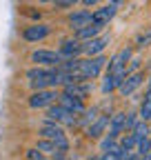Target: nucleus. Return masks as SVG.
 Listing matches in <instances>:
<instances>
[{
	"label": "nucleus",
	"instance_id": "3",
	"mask_svg": "<svg viewBox=\"0 0 151 160\" xmlns=\"http://www.w3.org/2000/svg\"><path fill=\"white\" fill-rule=\"evenodd\" d=\"M47 120H56V122H60L62 127H73V125H78V116L76 113H71V111H67L62 105H58V102H53V105H49L47 107V116H45Z\"/></svg>",
	"mask_w": 151,
	"mask_h": 160
},
{
	"label": "nucleus",
	"instance_id": "7",
	"mask_svg": "<svg viewBox=\"0 0 151 160\" xmlns=\"http://www.w3.org/2000/svg\"><path fill=\"white\" fill-rule=\"evenodd\" d=\"M134 56V49L131 47H122L120 51H116L111 56V60H107V65H105V73H116L120 69H124V65L129 62V58Z\"/></svg>",
	"mask_w": 151,
	"mask_h": 160
},
{
	"label": "nucleus",
	"instance_id": "28",
	"mask_svg": "<svg viewBox=\"0 0 151 160\" xmlns=\"http://www.w3.org/2000/svg\"><path fill=\"white\" fill-rule=\"evenodd\" d=\"M149 122H151V118H149Z\"/></svg>",
	"mask_w": 151,
	"mask_h": 160
},
{
	"label": "nucleus",
	"instance_id": "26",
	"mask_svg": "<svg viewBox=\"0 0 151 160\" xmlns=\"http://www.w3.org/2000/svg\"><path fill=\"white\" fill-rule=\"evenodd\" d=\"M40 2H53V0H40Z\"/></svg>",
	"mask_w": 151,
	"mask_h": 160
},
{
	"label": "nucleus",
	"instance_id": "15",
	"mask_svg": "<svg viewBox=\"0 0 151 160\" xmlns=\"http://www.w3.org/2000/svg\"><path fill=\"white\" fill-rule=\"evenodd\" d=\"M65 58H73V56H82V40H78V38H67V40H62L60 42V49H58Z\"/></svg>",
	"mask_w": 151,
	"mask_h": 160
},
{
	"label": "nucleus",
	"instance_id": "8",
	"mask_svg": "<svg viewBox=\"0 0 151 160\" xmlns=\"http://www.w3.org/2000/svg\"><path fill=\"white\" fill-rule=\"evenodd\" d=\"M144 82V73L138 69V71H134V73H127L124 76V80H122V85L118 87V91H120V96H134L138 89H140V85Z\"/></svg>",
	"mask_w": 151,
	"mask_h": 160
},
{
	"label": "nucleus",
	"instance_id": "20",
	"mask_svg": "<svg viewBox=\"0 0 151 160\" xmlns=\"http://www.w3.org/2000/svg\"><path fill=\"white\" fill-rule=\"evenodd\" d=\"M138 116H140V120H147V122H149V118H151V96H144Z\"/></svg>",
	"mask_w": 151,
	"mask_h": 160
},
{
	"label": "nucleus",
	"instance_id": "9",
	"mask_svg": "<svg viewBox=\"0 0 151 160\" xmlns=\"http://www.w3.org/2000/svg\"><path fill=\"white\" fill-rule=\"evenodd\" d=\"M49 33H51V25H47V22H33L31 27H25L22 38L27 40V42H40V40H45Z\"/></svg>",
	"mask_w": 151,
	"mask_h": 160
},
{
	"label": "nucleus",
	"instance_id": "11",
	"mask_svg": "<svg viewBox=\"0 0 151 160\" xmlns=\"http://www.w3.org/2000/svg\"><path fill=\"white\" fill-rule=\"evenodd\" d=\"M56 102H58V105H62L67 111H71V113H76V116H80V113L87 109L82 98H76V96L65 93V91H60V93H58V100H56Z\"/></svg>",
	"mask_w": 151,
	"mask_h": 160
},
{
	"label": "nucleus",
	"instance_id": "14",
	"mask_svg": "<svg viewBox=\"0 0 151 160\" xmlns=\"http://www.w3.org/2000/svg\"><path fill=\"white\" fill-rule=\"evenodd\" d=\"M124 111H116V113H111L109 116V125H107V136H111V138H120V133H122V129H124Z\"/></svg>",
	"mask_w": 151,
	"mask_h": 160
},
{
	"label": "nucleus",
	"instance_id": "2",
	"mask_svg": "<svg viewBox=\"0 0 151 160\" xmlns=\"http://www.w3.org/2000/svg\"><path fill=\"white\" fill-rule=\"evenodd\" d=\"M58 89L56 87H47V89H36L29 96V107L31 109H47L49 105H53L58 100Z\"/></svg>",
	"mask_w": 151,
	"mask_h": 160
},
{
	"label": "nucleus",
	"instance_id": "23",
	"mask_svg": "<svg viewBox=\"0 0 151 160\" xmlns=\"http://www.w3.org/2000/svg\"><path fill=\"white\" fill-rule=\"evenodd\" d=\"M27 158H29V160H42V158H47V156H45L40 149H38V147H33V149L27 151Z\"/></svg>",
	"mask_w": 151,
	"mask_h": 160
},
{
	"label": "nucleus",
	"instance_id": "19",
	"mask_svg": "<svg viewBox=\"0 0 151 160\" xmlns=\"http://www.w3.org/2000/svg\"><path fill=\"white\" fill-rule=\"evenodd\" d=\"M147 47H151V27H147V29L138 36V40H136V49H138V51H142V49H147Z\"/></svg>",
	"mask_w": 151,
	"mask_h": 160
},
{
	"label": "nucleus",
	"instance_id": "13",
	"mask_svg": "<svg viewBox=\"0 0 151 160\" xmlns=\"http://www.w3.org/2000/svg\"><path fill=\"white\" fill-rule=\"evenodd\" d=\"M89 22H91V11L89 9H76V11H71L67 16V25L73 31L80 29V27H85V25H89Z\"/></svg>",
	"mask_w": 151,
	"mask_h": 160
},
{
	"label": "nucleus",
	"instance_id": "6",
	"mask_svg": "<svg viewBox=\"0 0 151 160\" xmlns=\"http://www.w3.org/2000/svg\"><path fill=\"white\" fill-rule=\"evenodd\" d=\"M109 42H111L109 33H102V36L98 33V36H93L89 40H82V53L85 56H98V53H102L109 47Z\"/></svg>",
	"mask_w": 151,
	"mask_h": 160
},
{
	"label": "nucleus",
	"instance_id": "22",
	"mask_svg": "<svg viewBox=\"0 0 151 160\" xmlns=\"http://www.w3.org/2000/svg\"><path fill=\"white\" fill-rule=\"evenodd\" d=\"M78 0H53V7L56 9H69V7H73Z\"/></svg>",
	"mask_w": 151,
	"mask_h": 160
},
{
	"label": "nucleus",
	"instance_id": "27",
	"mask_svg": "<svg viewBox=\"0 0 151 160\" xmlns=\"http://www.w3.org/2000/svg\"><path fill=\"white\" fill-rule=\"evenodd\" d=\"M149 145H151V131H149Z\"/></svg>",
	"mask_w": 151,
	"mask_h": 160
},
{
	"label": "nucleus",
	"instance_id": "24",
	"mask_svg": "<svg viewBox=\"0 0 151 160\" xmlns=\"http://www.w3.org/2000/svg\"><path fill=\"white\" fill-rule=\"evenodd\" d=\"M98 2H102V0H82L85 7H93V5H98Z\"/></svg>",
	"mask_w": 151,
	"mask_h": 160
},
{
	"label": "nucleus",
	"instance_id": "18",
	"mask_svg": "<svg viewBox=\"0 0 151 160\" xmlns=\"http://www.w3.org/2000/svg\"><path fill=\"white\" fill-rule=\"evenodd\" d=\"M36 147L40 149L45 156H53L56 151H58V149H56V142H53V140H51V138H42V136H40V140H38Z\"/></svg>",
	"mask_w": 151,
	"mask_h": 160
},
{
	"label": "nucleus",
	"instance_id": "16",
	"mask_svg": "<svg viewBox=\"0 0 151 160\" xmlns=\"http://www.w3.org/2000/svg\"><path fill=\"white\" fill-rule=\"evenodd\" d=\"M127 71L120 69L116 73H105V80H102V93H111V91H116L120 85H122V80H124Z\"/></svg>",
	"mask_w": 151,
	"mask_h": 160
},
{
	"label": "nucleus",
	"instance_id": "10",
	"mask_svg": "<svg viewBox=\"0 0 151 160\" xmlns=\"http://www.w3.org/2000/svg\"><path fill=\"white\" fill-rule=\"evenodd\" d=\"M107 125H109V113H98L96 118L87 125V138L91 140H100L107 131Z\"/></svg>",
	"mask_w": 151,
	"mask_h": 160
},
{
	"label": "nucleus",
	"instance_id": "17",
	"mask_svg": "<svg viewBox=\"0 0 151 160\" xmlns=\"http://www.w3.org/2000/svg\"><path fill=\"white\" fill-rule=\"evenodd\" d=\"M105 27H100V25H96V22H89V25H85V27H80V29H76V38L78 40H89V38H93V36H98L100 31H102Z\"/></svg>",
	"mask_w": 151,
	"mask_h": 160
},
{
	"label": "nucleus",
	"instance_id": "5",
	"mask_svg": "<svg viewBox=\"0 0 151 160\" xmlns=\"http://www.w3.org/2000/svg\"><path fill=\"white\" fill-rule=\"evenodd\" d=\"M118 7H120V0H111L109 5H105V7L96 9V11H91V22H96L100 27H107L113 20V16L118 13Z\"/></svg>",
	"mask_w": 151,
	"mask_h": 160
},
{
	"label": "nucleus",
	"instance_id": "21",
	"mask_svg": "<svg viewBox=\"0 0 151 160\" xmlns=\"http://www.w3.org/2000/svg\"><path fill=\"white\" fill-rule=\"evenodd\" d=\"M138 120H140L138 113H127L124 116V129L122 131H134V127L138 125Z\"/></svg>",
	"mask_w": 151,
	"mask_h": 160
},
{
	"label": "nucleus",
	"instance_id": "1",
	"mask_svg": "<svg viewBox=\"0 0 151 160\" xmlns=\"http://www.w3.org/2000/svg\"><path fill=\"white\" fill-rule=\"evenodd\" d=\"M105 65H107V58L102 53L98 56H87L85 60H80V76L85 80H96L100 78V73L105 71Z\"/></svg>",
	"mask_w": 151,
	"mask_h": 160
},
{
	"label": "nucleus",
	"instance_id": "4",
	"mask_svg": "<svg viewBox=\"0 0 151 160\" xmlns=\"http://www.w3.org/2000/svg\"><path fill=\"white\" fill-rule=\"evenodd\" d=\"M65 60L60 51H51V49H36L31 53V62L33 65H45V67H58Z\"/></svg>",
	"mask_w": 151,
	"mask_h": 160
},
{
	"label": "nucleus",
	"instance_id": "12",
	"mask_svg": "<svg viewBox=\"0 0 151 160\" xmlns=\"http://www.w3.org/2000/svg\"><path fill=\"white\" fill-rule=\"evenodd\" d=\"M38 133H40L42 138H51V140H58V138H65L67 131L60 122H56V120H47L45 118V122L38 127Z\"/></svg>",
	"mask_w": 151,
	"mask_h": 160
},
{
	"label": "nucleus",
	"instance_id": "25",
	"mask_svg": "<svg viewBox=\"0 0 151 160\" xmlns=\"http://www.w3.org/2000/svg\"><path fill=\"white\" fill-rule=\"evenodd\" d=\"M147 93H151V76H149V80H147Z\"/></svg>",
	"mask_w": 151,
	"mask_h": 160
}]
</instances>
